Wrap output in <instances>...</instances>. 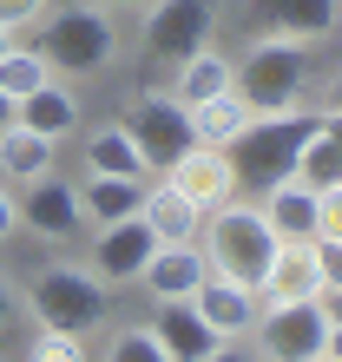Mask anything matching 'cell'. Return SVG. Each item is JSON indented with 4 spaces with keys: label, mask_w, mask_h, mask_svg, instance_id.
Masks as SVG:
<instances>
[{
    "label": "cell",
    "mask_w": 342,
    "mask_h": 362,
    "mask_svg": "<svg viewBox=\"0 0 342 362\" xmlns=\"http://www.w3.org/2000/svg\"><path fill=\"white\" fill-rule=\"evenodd\" d=\"M316 119H323V105H290V112H256L237 139L224 145L230 158V178H237V198H264L276 178L296 172V152H303V139L316 132Z\"/></svg>",
    "instance_id": "cell-1"
},
{
    "label": "cell",
    "mask_w": 342,
    "mask_h": 362,
    "mask_svg": "<svg viewBox=\"0 0 342 362\" xmlns=\"http://www.w3.org/2000/svg\"><path fill=\"white\" fill-rule=\"evenodd\" d=\"M198 250H204V270L211 276H230V284H264V270L276 257V230L264 224V211L256 204H218V211H204V224H198Z\"/></svg>",
    "instance_id": "cell-2"
},
{
    "label": "cell",
    "mask_w": 342,
    "mask_h": 362,
    "mask_svg": "<svg viewBox=\"0 0 342 362\" xmlns=\"http://www.w3.org/2000/svg\"><path fill=\"white\" fill-rule=\"evenodd\" d=\"M20 296H27V316L40 329H66V336H93L112 316V296L86 264H40Z\"/></svg>",
    "instance_id": "cell-3"
},
{
    "label": "cell",
    "mask_w": 342,
    "mask_h": 362,
    "mask_svg": "<svg viewBox=\"0 0 342 362\" xmlns=\"http://www.w3.org/2000/svg\"><path fill=\"white\" fill-rule=\"evenodd\" d=\"M309 73H316V47L264 33V40L237 59L230 86H237L256 112H290V105H309Z\"/></svg>",
    "instance_id": "cell-4"
},
{
    "label": "cell",
    "mask_w": 342,
    "mask_h": 362,
    "mask_svg": "<svg viewBox=\"0 0 342 362\" xmlns=\"http://www.w3.org/2000/svg\"><path fill=\"white\" fill-rule=\"evenodd\" d=\"M40 53L53 59L59 79H93V73H112L119 59V20L105 7H59L40 20Z\"/></svg>",
    "instance_id": "cell-5"
},
{
    "label": "cell",
    "mask_w": 342,
    "mask_h": 362,
    "mask_svg": "<svg viewBox=\"0 0 342 362\" xmlns=\"http://www.w3.org/2000/svg\"><path fill=\"white\" fill-rule=\"evenodd\" d=\"M145 27H138V47H145V59L152 66H178L184 53H198V47H211V27H218V7L211 0H145Z\"/></svg>",
    "instance_id": "cell-6"
},
{
    "label": "cell",
    "mask_w": 342,
    "mask_h": 362,
    "mask_svg": "<svg viewBox=\"0 0 342 362\" xmlns=\"http://www.w3.org/2000/svg\"><path fill=\"white\" fill-rule=\"evenodd\" d=\"M323 336H329V316L323 303H276V310H256V323H250V349L256 362H309V356H323Z\"/></svg>",
    "instance_id": "cell-7"
},
{
    "label": "cell",
    "mask_w": 342,
    "mask_h": 362,
    "mask_svg": "<svg viewBox=\"0 0 342 362\" xmlns=\"http://www.w3.org/2000/svg\"><path fill=\"white\" fill-rule=\"evenodd\" d=\"M119 125L138 139V152L152 158V172H165L178 152H191V145H198V139H191V112H184L171 93H145V99H132Z\"/></svg>",
    "instance_id": "cell-8"
},
{
    "label": "cell",
    "mask_w": 342,
    "mask_h": 362,
    "mask_svg": "<svg viewBox=\"0 0 342 362\" xmlns=\"http://www.w3.org/2000/svg\"><path fill=\"white\" fill-rule=\"evenodd\" d=\"M152 250H158L152 224L132 211V218H119V224H93V250H86V270H93L105 290H112V284H138V270L152 264Z\"/></svg>",
    "instance_id": "cell-9"
},
{
    "label": "cell",
    "mask_w": 342,
    "mask_h": 362,
    "mask_svg": "<svg viewBox=\"0 0 342 362\" xmlns=\"http://www.w3.org/2000/svg\"><path fill=\"white\" fill-rule=\"evenodd\" d=\"M20 230H33V238H47V244H66L86 230V211H79V185L73 178H33V185H20Z\"/></svg>",
    "instance_id": "cell-10"
},
{
    "label": "cell",
    "mask_w": 342,
    "mask_h": 362,
    "mask_svg": "<svg viewBox=\"0 0 342 362\" xmlns=\"http://www.w3.org/2000/svg\"><path fill=\"white\" fill-rule=\"evenodd\" d=\"M178 198H191L198 211H218V204H230L237 198V178H230V158L224 152H211V145H191V152H178L158 172Z\"/></svg>",
    "instance_id": "cell-11"
},
{
    "label": "cell",
    "mask_w": 342,
    "mask_h": 362,
    "mask_svg": "<svg viewBox=\"0 0 342 362\" xmlns=\"http://www.w3.org/2000/svg\"><path fill=\"white\" fill-rule=\"evenodd\" d=\"M309 296H323L316 238H309V244H276V257H270V270H264V284H256V303L276 310V303H309Z\"/></svg>",
    "instance_id": "cell-12"
},
{
    "label": "cell",
    "mask_w": 342,
    "mask_h": 362,
    "mask_svg": "<svg viewBox=\"0 0 342 362\" xmlns=\"http://www.w3.org/2000/svg\"><path fill=\"white\" fill-rule=\"evenodd\" d=\"M204 276H211L204 270V250H198V238H191V244H158L152 264L138 270V284H145L152 303H191Z\"/></svg>",
    "instance_id": "cell-13"
},
{
    "label": "cell",
    "mask_w": 342,
    "mask_h": 362,
    "mask_svg": "<svg viewBox=\"0 0 342 362\" xmlns=\"http://www.w3.org/2000/svg\"><path fill=\"white\" fill-rule=\"evenodd\" d=\"M191 303H198V316L218 329V343H244L250 323H256V310H264V303H256V290L250 284H230V276H204Z\"/></svg>",
    "instance_id": "cell-14"
},
{
    "label": "cell",
    "mask_w": 342,
    "mask_h": 362,
    "mask_svg": "<svg viewBox=\"0 0 342 362\" xmlns=\"http://www.w3.org/2000/svg\"><path fill=\"white\" fill-rule=\"evenodd\" d=\"M256 211H264V224L276 230V244H309L316 238V191L303 178H276L264 198H256Z\"/></svg>",
    "instance_id": "cell-15"
},
{
    "label": "cell",
    "mask_w": 342,
    "mask_h": 362,
    "mask_svg": "<svg viewBox=\"0 0 342 362\" xmlns=\"http://www.w3.org/2000/svg\"><path fill=\"white\" fill-rule=\"evenodd\" d=\"M256 27L276 40H303V47H323L336 33V0H256Z\"/></svg>",
    "instance_id": "cell-16"
},
{
    "label": "cell",
    "mask_w": 342,
    "mask_h": 362,
    "mask_svg": "<svg viewBox=\"0 0 342 362\" xmlns=\"http://www.w3.org/2000/svg\"><path fill=\"white\" fill-rule=\"evenodd\" d=\"M13 119L27 125V132H40V139H73L79 132V93H73V79L53 73L40 93L13 99Z\"/></svg>",
    "instance_id": "cell-17"
},
{
    "label": "cell",
    "mask_w": 342,
    "mask_h": 362,
    "mask_svg": "<svg viewBox=\"0 0 342 362\" xmlns=\"http://www.w3.org/2000/svg\"><path fill=\"white\" fill-rule=\"evenodd\" d=\"M145 329L158 336V349H165L171 362H198V356H211V349H218V329H211L204 316H198V303H158Z\"/></svg>",
    "instance_id": "cell-18"
},
{
    "label": "cell",
    "mask_w": 342,
    "mask_h": 362,
    "mask_svg": "<svg viewBox=\"0 0 342 362\" xmlns=\"http://www.w3.org/2000/svg\"><path fill=\"white\" fill-rule=\"evenodd\" d=\"M86 172L93 178H152V158H145L138 139L112 119V125H93V132H86Z\"/></svg>",
    "instance_id": "cell-19"
},
{
    "label": "cell",
    "mask_w": 342,
    "mask_h": 362,
    "mask_svg": "<svg viewBox=\"0 0 342 362\" xmlns=\"http://www.w3.org/2000/svg\"><path fill=\"white\" fill-rule=\"evenodd\" d=\"M230 73H237V59L230 53H218V47H198V53H184L178 66H171V99L178 105H198V99H218V93H230Z\"/></svg>",
    "instance_id": "cell-20"
},
{
    "label": "cell",
    "mask_w": 342,
    "mask_h": 362,
    "mask_svg": "<svg viewBox=\"0 0 342 362\" xmlns=\"http://www.w3.org/2000/svg\"><path fill=\"white\" fill-rule=\"evenodd\" d=\"M53 158H59V139H40L27 132V125H0V178L7 185H33V178H47L53 172Z\"/></svg>",
    "instance_id": "cell-21"
},
{
    "label": "cell",
    "mask_w": 342,
    "mask_h": 362,
    "mask_svg": "<svg viewBox=\"0 0 342 362\" xmlns=\"http://www.w3.org/2000/svg\"><path fill=\"white\" fill-rule=\"evenodd\" d=\"M184 112H191V139H198V145H211V152H224V145H230V139H237L244 125L256 119V105H250L237 86H230V93H218V99L184 105Z\"/></svg>",
    "instance_id": "cell-22"
},
{
    "label": "cell",
    "mask_w": 342,
    "mask_h": 362,
    "mask_svg": "<svg viewBox=\"0 0 342 362\" xmlns=\"http://www.w3.org/2000/svg\"><path fill=\"white\" fill-rule=\"evenodd\" d=\"M138 218L152 224V238H158V244H191V238H198V224H204V211L191 204V198H178V191L158 178V185H145Z\"/></svg>",
    "instance_id": "cell-23"
},
{
    "label": "cell",
    "mask_w": 342,
    "mask_h": 362,
    "mask_svg": "<svg viewBox=\"0 0 342 362\" xmlns=\"http://www.w3.org/2000/svg\"><path fill=\"white\" fill-rule=\"evenodd\" d=\"M138 204H145V178H93L86 172V185H79L86 224H119V218H132Z\"/></svg>",
    "instance_id": "cell-24"
},
{
    "label": "cell",
    "mask_w": 342,
    "mask_h": 362,
    "mask_svg": "<svg viewBox=\"0 0 342 362\" xmlns=\"http://www.w3.org/2000/svg\"><path fill=\"white\" fill-rule=\"evenodd\" d=\"M47 79H53V59L40 53V47H20V40H13V47L0 53V93H7V99H27V93H40Z\"/></svg>",
    "instance_id": "cell-25"
},
{
    "label": "cell",
    "mask_w": 342,
    "mask_h": 362,
    "mask_svg": "<svg viewBox=\"0 0 342 362\" xmlns=\"http://www.w3.org/2000/svg\"><path fill=\"white\" fill-rule=\"evenodd\" d=\"M105 362H171V356L158 349V336L145 323H125V329L105 336Z\"/></svg>",
    "instance_id": "cell-26"
},
{
    "label": "cell",
    "mask_w": 342,
    "mask_h": 362,
    "mask_svg": "<svg viewBox=\"0 0 342 362\" xmlns=\"http://www.w3.org/2000/svg\"><path fill=\"white\" fill-rule=\"evenodd\" d=\"M27 362H93L86 356V336H66V329H40L27 343Z\"/></svg>",
    "instance_id": "cell-27"
},
{
    "label": "cell",
    "mask_w": 342,
    "mask_h": 362,
    "mask_svg": "<svg viewBox=\"0 0 342 362\" xmlns=\"http://www.w3.org/2000/svg\"><path fill=\"white\" fill-rule=\"evenodd\" d=\"M316 238H336L342 244V178L316 191Z\"/></svg>",
    "instance_id": "cell-28"
},
{
    "label": "cell",
    "mask_w": 342,
    "mask_h": 362,
    "mask_svg": "<svg viewBox=\"0 0 342 362\" xmlns=\"http://www.w3.org/2000/svg\"><path fill=\"white\" fill-rule=\"evenodd\" d=\"M47 13H53V0H0V27H13V33L40 27Z\"/></svg>",
    "instance_id": "cell-29"
},
{
    "label": "cell",
    "mask_w": 342,
    "mask_h": 362,
    "mask_svg": "<svg viewBox=\"0 0 342 362\" xmlns=\"http://www.w3.org/2000/svg\"><path fill=\"white\" fill-rule=\"evenodd\" d=\"M316 270H323V290H342V244L316 238Z\"/></svg>",
    "instance_id": "cell-30"
},
{
    "label": "cell",
    "mask_w": 342,
    "mask_h": 362,
    "mask_svg": "<svg viewBox=\"0 0 342 362\" xmlns=\"http://www.w3.org/2000/svg\"><path fill=\"white\" fill-rule=\"evenodd\" d=\"M13 230H20V191L0 178V244H13Z\"/></svg>",
    "instance_id": "cell-31"
},
{
    "label": "cell",
    "mask_w": 342,
    "mask_h": 362,
    "mask_svg": "<svg viewBox=\"0 0 342 362\" xmlns=\"http://www.w3.org/2000/svg\"><path fill=\"white\" fill-rule=\"evenodd\" d=\"M316 105H323V112H342V73L329 79V86H323V99H316Z\"/></svg>",
    "instance_id": "cell-32"
},
{
    "label": "cell",
    "mask_w": 342,
    "mask_h": 362,
    "mask_svg": "<svg viewBox=\"0 0 342 362\" xmlns=\"http://www.w3.org/2000/svg\"><path fill=\"white\" fill-rule=\"evenodd\" d=\"M323 362H342V323H329V336H323Z\"/></svg>",
    "instance_id": "cell-33"
},
{
    "label": "cell",
    "mask_w": 342,
    "mask_h": 362,
    "mask_svg": "<svg viewBox=\"0 0 342 362\" xmlns=\"http://www.w3.org/2000/svg\"><path fill=\"white\" fill-rule=\"evenodd\" d=\"M316 303H323V316H329V323H342V290H323Z\"/></svg>",
    "instance_id": "cell-34"
},
{
    "label": "cell",
    "mask_w": 342,
    "mask_h": 362,
    "mask_svg": "<svg viewBox=\"0 0 342 362\" xmlns=\"http://www.w3.org/2000/svg\"><path fill=\"white\" fill-rule=\"evenodd\" d=\"M93 7H105V13H112V20H119V13H138V7H145V0H93Z\"/></svg>",
    "instance_id": "cell-35"
},
{
    "label": "cell",
    "mask_w": 342,
    "mask_h": 362,
    "mask_svg": "<svg viewBox=\"0 0 342 362\" xmlns=\"http://www.w3.org/2000/svg\"><path fill=\"white\" fill-rule=\"evenodd\" d=\"M13 323V290H7V276H0V329Z\"/></svg>",
    "instance_id": "cell-36"
},
{
    "label": "cell",
    "mask_w": 342,
    "mask_h": 362,
    "mask_svg": "<svg viewBox=\"0 0 342 362\" xmlns=\"http://www.w3.org/2000/svg\"><path fill=\"white\" fill-rule=\"evenodd\" d=\"M0 125H13V99L7 93H0Z\"/></svg>",
    "instance_id": "cell-37"
},
{
    "label": "cell",
    "mask_w": 342,
    "mask_h": 362,
    "mask_svg": "<svg viewBox=\"0 0 342 362\" xmlns=\"http://www.w3.org/2000/svg\"><path fill=\"white\" fill-rule=\"evenodd\" d=\"M13 40H20V33H13V27H0V53H7V47H13Z\"/></svg>",
    "instance_id": "cell-38"
},
{
    "label": "cell",
    "mask_w": 342,
    "mask_h": 362,
    "mask_svg": "<svg viewBox=\"0 0 342 362\" xmlns=\"http://www.w3.org/2000/svg\"><path fill=\"white\" fill-rule=\"evenodd\" d=\"M309 362H323V356H309Z\"/></svg>",
    "instance_id": "cell-39"
}]
</instances>
